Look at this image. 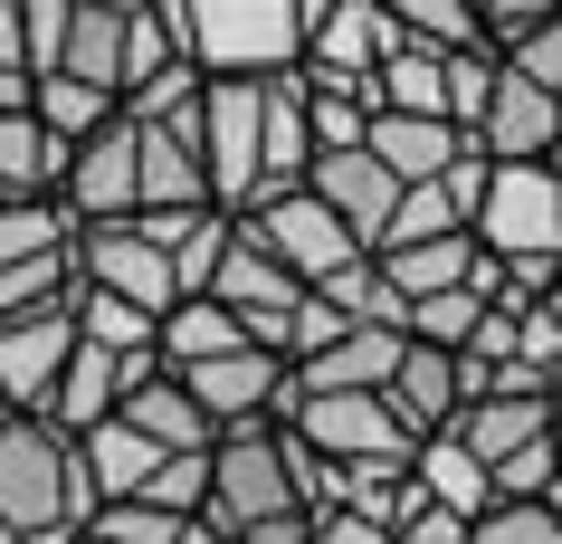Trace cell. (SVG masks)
I'll return each instance as SVG.
<instances>
[{
  "label": "cell",
  "instance_id": "obj_1",
  "mask_svg": "<svg viewBox=\"0 0 562 544\" xmlns=\"http://www.w3.org/2000/svg\"><path fill=\"white\" fill-rule=\"evenodd\" d=\"M468 240L505 268V306H533L562 268V181L553 163H486V201H476Z\"/></svg>",
  "mask_w": 562,
  "mask_h": 544
},
{
  "label": "cell",
  "instance_id": "obj_2",
  "mask_svg": "<svg viewBox=\"0 0 562 544\" xmlns=\"http://www.w3.org/2000/svg\"><path fill=\"white\" fill-rule=\"evenodd\" d=\"M95 515V487L77 468V440L48 430L38 411H0V535H77Z\"/></svg>",
  "mask_w": 562,
  "mask_h": 544
},
{
  "label": "cell",
  "instance_id": "obj_3",
  "mask_svg": "<svg viewBox=\"0 0 562 544\" xmlns=\"http://www.w3.org/2000/svg\"><path fill=\"white\" fill-rule=\"evenodd\" d=\"M162 10H172V38L201 77L267 87V77H296V58H305L296 0H162Z\"/></svg>",
  "mask_w": 562,
  "mask_h": 544
},
{
  "label": "cell",
  "instance_id": "obj_4",
  "mask_svg": "<svg viewBox=\"0 0 562 544\" xmlns=\"http://www.w3.org/2000/svg\"><path fill=\"white\" fill-rule=\"evenodd\" d=\"M238 230H248V240H258L267 258H277V268L296 277L305 297H315L325 277H344L353 258H372V248H362L353 230H344V220H334L325 201L305 191V181H296V191H258V201L238 211Z\"/></svg>",
  "mask_w": 562,
  "mask_h": 544
},
{
  "label": "cell",
  "instance_id": "obj_5",
  "mask_svg": "<svg viewBox=\"0 0 562 544\" xmlns=\"http://www.w3.org/2000/svg\"><path fill=\"white\" fill-rule=\"evenodd\" d=\"M286 430H296L325 468H411V449H419L372 392H296L286 401Z\"/></svg>",
  "mask_w": 562,
  "mask_h": 544
},
{
  "label": "cell",
  "instance_id": "obj_6",
  "mask_svg": "<svg viewBox=\"0 0 562 544\" xmlns=\"http://www.w3.org/2000/svg\"><path fill=\"white\" fill-rule=\"evenodd\" d=\"M172 382L191 392V411H201L210 430L286 421V401H296V373H286V354H267V344H229V354L191 363V373H172Z\"/></svg>",
  "mask_w": 562,
  "mask_h": 544
},
{
  "label": "cell",
  "instance_id": "obj_7",
  "mask_svg": "<svg viewBox=\"0 0 562 544\" xmlns=\"http://www.w3.org/2000/svg\"><path fill=\"white\" fill-rule=\"evenodd\" d=\"M77 287H87V297L134 306V315H153V325H162V315L181 306L172 258L153 248L144 220H105V230H77Z\"/></svg>",
  "mask_w": 562,
  "mask_h": 544
},
{
  "label": "cell",
  "instance_id": "obj_8",
  "mask_svg": "<svg viewBox=\"0 0 562 544\" xmlns=\"http://www.w3.org/2000/svg\"><path fill=\"white\" fill-rule=\"evenodd\" d=\"M296 20H305V58H296V77L372 87V67L401 48V30H391L382 0H296Z\"/></svg>",
  "mask_w": 562,
  "mask_h": 544
},
{
  "label": "cell",
  "instance_id": "obj_9",
  "mask_svg": "<svg viewBox=\"0 0 562 544\" xmlns=\"http://www.w3.org/2000/svg\"><path fill=\"white\" fill-rule=\"evenodd\" d=\"M201 181L229 220L258 201V87L248 77H210L201 87Z\"/></svg>",
  "mask_w": 562,
  "mask_h": 544
},
{
  "label": "cell",
  "instance_id": "obj_10",
  "mask_svg": "<svg viewBox=\"0 0 562 544\" xmlns=\"http://www.w3.org/2000/svg\"><path fill=\"white\" fill-rule=\"evenodd\" d=\"M58 201L77 230H105V220H134V124H124V106L105 124H95L87 144H67V181Z\"/></svg>",
  "mask_w": 562,
  "mask_h": 544
},
{
  "label": "cell",
  "instance_id": "obj_11",
  "mask_svg": "<svg viewBox=\"0 0 562 544\" xmlns=\"http://www.w3.org/2000/svg\"><path fill=\"white\" fill-rule=\"evenodd\" d=\"M67 354H77V315H67V306L10 315V325H0V411H48Z\"/></svg>",
  "mask_w": 562,
  "mask_h": 544
},
{
  "label": "cell",
  "instance_id": "obj_12",
  "mask_svg": "<svg viewBox=\"0 0 562 544\" xmlns=\"http://www.w3.org/2000/svg\"><path fill=\"white\" fill-rule=\"evenodd\" d=\"M144 373H153L144 354H105V344H87V334H77V354H67V373H58V392H48V411H38V421L67 430V440H87L95 421H115V411H124V392H134Z\"/></svg>",
  "mask_w": 562,
  "mask_h": 544
},
{
  "label": "cell",
  "instance_id": "obj_13",
  "mask_svg": "<svg viewBox=\"0 0 562 544\" xmlns=\"http://www.w3.org/2000/svg\"><path fill=\"white\" fill-rule=\"evenodd\" d=\"M486 163H553V144H562V106L543 87H525L515 67L496 58V96H486V115H476V134H468Z\"/></svg>",
  "mask_w": 562,
  "mask_h": 544
},
{
  "label": "cell",
  "instance_id": "obj_14",
  "mask_svg": "<svg viewBox=\"0 0 562 544\" xmlns=\"http://www.w3.org/2000/svg\"><path fill=\"white\" fill-rule=\"evenodd\" d=\"M305 191H315V201H325V211L344 220V230H353L362 248H382L391 201H401V181H391L362 144H353V153H315V163H305Z\"/></svg>",
  "mask_w": 562,
  "mask_h": 544
},
{
  "label": "cell",
  "instance_id": "obj_15",
  "mask_svg": "<svg viewBox=\"0 0 562 544\" xmlns=\"http://www.w3.org/2000/svg\"><path fill=\"white\" fill-rule=\"evenodd\" d=\"M401 344H411L401 325H344L334 344H315L296 363V392H372L382 401V382L401 373Z\"/></svg>",
  "mask_w": 562,
  "mask_h": 544
},
{
  "label": "cell",
  "instance_id": "obj_16",
  "mask_svg": "<svg viewBox=\"0 0 562 544\" xmlns=\"http://www.w3.org/2000/svg\"><path fill=\"white\" fill-rule=\"evenodd\" d=\"M382 411L411 440H439L468 401H458V354H439V344H401V373L382 382Z\"/></svg>",
  "mask_w": 562,
  "mask_h": 544
},
{
  "label": "cell",
  "instance_id": "obj_17",
  "mask_svg": "<svg viewBox=\"0 0 562 544\" xmlns=\"http://www.w3.org/2000/svg\"><path fill=\"white\" fill-rule=\"evenodd\" d=\"M543 430H553V401H515V392H486V401H468L458 421H448V440L496 478L505 458H525V449H543Z\"/></svg>",
  "mask_w": 562,
  "mask_h": 544
},
{
  "label": "cell",
  "instance_id": "obj_18",
  "mask_svg": "<svg viewBox=\"0 0 562 544\" xmlns=\"http://www.w3.org/2000/svg\"><path fill=\"white\" fill-rule=\"evenodd\" d=\"M362 153H372V163H382V173L411 191V181H439L448 163L468 153V134H458V124H439V115H372Z\"/></svg>",
  "mask_w": 562,
  "mask_h": 544
},
{
  "label": "cell",
  "instance_id": "obj_19",
  "mask_svg": "<svg viewBox=\"0 0 562 544\" xmlns=\"http://www.w3.org/2000/svg\"><path fill=\"white\" fill-rule=\"evenodd\" d=\"M58 181H67V144L30 115V106L0 115V211H20V201H58Z\"/></svg>",
  "mask_w": 562,
  "mask_h": 544
},
{
  "label": "cell",
  "instance_id": "obj_20",
  "mask_svg": "<svg viewBox=\"0 0 562 544\" xmlns=\"http://www.w3.org/2000/svg\"><path fill=\"white\" fill-rule=\"evenodd\" d=\"M315 144H305V87L296 77H267L258 87V191H296Z\"/></svg>",
  "mask_w": 562,
  "mask_h": 544
},
{
  "label": "cell",
  "instance_id": "obj_21",
  "mask_svg": "<svg viewBox=\"0 0 562 544\" xmlns=\"http://www.w3.org/2000/svg\"><path fill=\"white\" fill-rule=\"evenodd\" d=\"M124 430H144L153 449H172V458H201L210 440H220V430L201 421V411H191V392H181L172 373H144V382H134V392H124V411H115Z\"/></svg>",
  "mask_w": 562,
  "mask_h": 544
},
{
  "label": "cell",
  "instance_id": "obj_22",
  "mask_svg": "<svg viewBox=\"0 0 562 544\" xmlns=\"http://www.w3.org/2000/svg\"><path fill=\"white\" fill-rule=\"evenodd\" d=\"M411 478H419V497H429V507H439V515H458V525H476V515L496 507V487H486V468H476V458L458 449L448 430H439V440H419V449H411Z\"/></svg>",
  "mask_w": 562,
  "mask_h": 544
},
{
  "label": "cell",
  "instance_id": "obj_23",
  "mask_svg": "<svg viewBox=\"0 0 562 544\" xmlns=\"http://www.w3.org/2000/svg\"><path fill=\"white\" fill-rule=\"evenodd\" d=\"M153 248L172 258V287L181 297H210V277H220V248H229V211H172V220H144Z\"/></svg>",
  "mask_w": 562,
  "mask_h": 544
},
{
  "label": "cell",
  "instance_id": "obj_24",
  "mask_svg": "<svg viewBox=\"0 0 562 544\" xmlns=\"http://www.w3.org/2000/svg\"><path fill=\"white\" fill-rule=\"evenodd\" d=\"M67 248H77L67 201H20V211H0V277H10V268H38V258H67Z\"/></svg>",
  "mask_w": 562,
  "mask_h": 544
},
{
  "label": "cell",
  "instance_id": "obj_25",
  "mask_svg": "<svg viewBox=\"0 0 562 544\" xmlns=\"http://www.w3.org/2000/svg\"><path fill=\"white\" fill-rule=\"evenodd\" d=\"M391 30L411 38V48H439V58H458V48H486V30H476V0H382Z\"/></svg>",
  "mask_w": 562,
  "mask_h": 544
},
{
  "label": "cell",
  "instance_id": "obj_26",
  "mask_svg": "<svg viewBox=\"0 0 562 544\" xmlns=\"http://www.w3.org/2000/svg\"><path fill=\"white\" fill-rule=\"evenodd\" d=\"M468 220H458V201H448L439 181H411L401 201H391V230H382V248H429V240H458ZM372 248V258H382Z\"/></svg>",
  "mask_w": 562,
  "mask_h": 544
},
{
  "label": "cell",
  "instance_id": "obj_27",
  "mask_svg": "<svg viewBox=\"0 0 562 544\" xmlns=\"http://www.w3.org/2000/svg\"><path fill=\"white\" fill-rule=\"evenodd\" d=\"M0 20L20 30V58H30V77H48L67 48V20H77V0H0Z\"/></svg>",
  "mask_w": 562,
  "mask_h": 544
},
{
  "label": "cell",
  "instance_id": "obj_28",
  "mask_svg": "<svg viewBox=\"0 0 562 544\" xmlns=\"http://www.w3.org/2000/svg\"><path fill=\"white\" fill-rule=\"evenodd\" d=\"M30 115L48 124L58 144H87V134H95V124H105V115H115V106H105V96H87V87H77V77H38Z\"/></svg>",
  "mask_w": 562,
  "mask_h": 544
},
{
  "label": "cell",
  "instance_id": "obj_29",
  "mask_svg": "<svg viewBox=\"0 0 562 544\" xmlns=\"http://www.w3.org/2000/svg\"><path fill=\"white\" fill-rule=\"evenodd\" d=\"M439 96H448V124H458V134H476L486 96H496V48H458V58L439 67Z\"/></svg>",
  "mask_w": 562,
  "mask_h": 544
},
{
  "label": "cell",
  "instance_id": "obj_30",
  "mask_svg": "<svg viewBox=\"0 0 562 544\" xmlns=\"http://www.w3.org/2000/svg\"><path fill=\"white\" fill-rule=\"evenodd\" d=\"M562 20V0H476V30H486V48H515V38H533V30H553Z\"/></svg>",
  "mask_w": 562,
  "mask_h": 544
},
{
  "label": "cell",
  "instance_id": "obj_31",
  "mask_svg": "<svg viewBox=\"0 0 562 544\" xmlns=\"http://www.w3.org/2000/svg\"><path fill=\"white\" fill-rule=\"evenodd\" d=\"M468 544H562V515L553 507H486L468 525Z\"/></svg>",
  "mask_w": 562,
  "mask_h": 544
},
{
  "label": "cell",
  "instance_id": "obj_32",
  "mask_svg": "<svg viewBox=\"0 0 562 544\" xmlns=\"http://www.w3.org/2000/svg\"><path fill=\"white\" fill-rule=\"evenodd\" d=\"M505 67H515L525 87L553 96V87H562V20H553V30H533V38H515V48H505Z\"/></svg>",
  "mask_w": 562,
  "mask_h": 544
},
{
  "label": "cell",
  "instance_id": "obj_33",
  "mask_svg": "<svg viewBox=\"0 0 562 544\" xmlns=\"http://www.w3.org/2000/svg\"><path fill=\"white\" fill-rule=\"evenodd\" d=\"M439 191H448V201H458V220H476V201H486V153H458V163H448V173H439Z\"/></svg>",
  "mask_w": 562,
  "mask_h": 544
},
{
  "label": "cell",
  "instance_id": "obj_34",
  "mask_svg": "<svg viewBox=\"0 0 562 544\" xmlns=\"http://www.w3.org/2000/svg\"><path fill=\"white\" fill-rule=\"evenodd\" d=\"M305 544H391V535H382V525H362V515H315Z\"/></svg>",
  "mask_w": 562,
  "mask_h": 544
},
{
  "label": "cell",
  "instance_id": "obj_35",
  "mask_svg": "<svg viewBox=\"0 0 562 544\" xmlns=\"http://www.w3.org/2000/svg\"><path fill=\"white\" fill-rule=\"evenodd\" d=\"M553 411H562V363H553Z\"/></svg>",
  "mask_w": 562,
  "mask_h": 544
},
{
  "label": "cell",
  "instance_id": "obj_36",
  "mask_svg": "<svg viewBox=\"0 0 562 544\" xmlns=\"http://www.w3.org/2000/svg\"><path fill=\"white\" fill-rule=\"evenodd\" d=\"M553 181H562V144H553Z\"/></svg>",
  "mask_w": 562,
  "mask_h": 544
},
{
  "label": "cell",
  "instance_id": "obj_37",
  "mask_svg": "<svg viewBox=\"0 0 562 544\" xmlns=\"http://www.w3.org/2000/svg\"><path fill=\"white\" fill-rule=\"evenodd\" d=\"M553 106H562V87H553Z\"/></svg>",
  "mask_w": 562,
  "mask_h": 544
},
{
  "label": "cell",
  "instance_id": "obj_38",
  "mask_svg": "<svg viewBox=\"0 0 562 544\" xmlns=\"http://www.w3.org/2000/svg\"><path fill=\"white\" fill-rule=\"evenodd\" d=\"M77 544H95V535H77Z\"/></svg>",
  "mask_w": 562,
  "mask_h": 544
}]
</instances>
